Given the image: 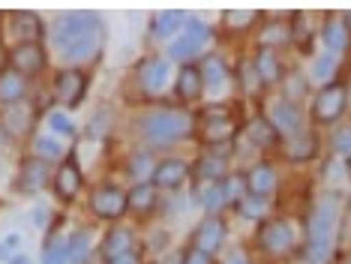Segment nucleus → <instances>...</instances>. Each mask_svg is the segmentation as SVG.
<instances>
[{
    "label": "nucleus",
    "mask_w": 351,
    "mask_h": 264,
    "mask_svg": "<svg viewBox=\"0 0 351 264\" xmlns=\"http://www.w3.org/2000/svg\"><path fill=\"white\" fill-rule=\"evenodd\" d=\"M87 72H82L78 67H66L58 72V78H54V96H58V102L63 108H75L82 106V99L87 96Z\"/></svg>",
    "instance_id": "0eeeda50"
},
{
    "label": "nucleus",
    "mask_w": 351,
    "mask_h": 264,
    "mask_svg": "<svg viewBox=\"0 0 351 264\" xmlns=\"http://www.w3.org/2000/svg\"><path fill=\"white\" fill-rule=\"evenodd\" d=\"M132 243H135V237H132L130 228H111L106 235V240H102V261L111 264V261L123 259V255H130Z\"/></svg>",
    "instance_id": "6ab92c4d"
},
{
    "label": "nucleus",
    "mask_w": 351,
    "mask_h": 264,
    "mask_svg": "<svg viewBox=\"0 0 351 264\" xmlns=\"http://www.w3.org/2000/svg\"><path fill=\"white\" fill-rule=\"evenodd\" d=\"M348 174H351V159H348Z\"/></svg>",
    "instance_id": "09e8293b"
},
{
    "label": "nucleus",
    "mask_w": 351,
    "mask_h": 264,
    "mask_svg": "<svg viewBox=\"0 0 351 264\" xmlns=\"http://www.w3.org/2000/svg\"><path fill=\"white\" fill-rule=\"evenodd\" d=\"M186 24H189L186 12H180V10H162V12L154 15V21H150V34H154L156 39H171V36H180Z\"/></svg>",
    "instance_id": "f3484780"
},
{
    "label": "nucleus",
    "mask_w": 351,
    "mask_h": 264,
    "mask_svg": "<svg viewBox=\"0 0 351 264\" xmlns=\"http://www.w3.org/2000/svg\"><path fill=\"white\" fill-rule=\"evenodd\" d=\"M102 36H106V24L97 12H63L54 21L51 43L66 60L82 63L99 54Z\"/></svg>",
    "instance_id": "f257e3e1"
},
{
    "label": "nucleus",
    "mask_w": 351,
    "mask_h": 264,
    "mask_svg": "<svg viewBox=\"0 0 351 264\" xmlns=\"http://www.w3.org/2000/svg\"><path fill=\"white\" fill-rule=\"evenodd\" d=\"M246 187H250V195L267 198L276 189V171L270 165H255L250 171V178H246Z\"/></svg>",
    "instance_id": "393cba45"
},
{
    "label": "nucleus",
    "mask_w": 351,
    "mask_h": 264,
    "mask_svg": "<svg viewBox=\"0 0 351 264\" xmlns=\"http://www.w3.org/2000/svg\"><path fill=\"white\" fill-rule=\"evenodd\" d=\"M19 180H21V189L25 192H39L45 187V180H49V163H43V159H27L25 165H21V174H19Z\"/></svg>",
    "instance_id": "b1692460"
},
{
    "label": "nucleus",
    "mask_w": 351,
    "mask_h": 264,
    "mask_svg": "<svg viewBox=\"0 0 351 264\" xmlns=\"http://www.w3.org/2000/svg\"><path fill=\"white\" fill-rule=\"evenodd\" d=\"M198 202H202V207L210 216H217L222 207H226L228 202H226V189H222V180L219 183H207V187L198 192Z\"/></svg>",
    "instance_id": "c85d7f7f"
},
{
    "label": "nucleus",
    "mask_w": 351,
    "mask_h": 264,
    "mask_svg": "<svg viewBox=\"0 0 351 264\" xmlns=\"http://www.w3.org/2000/svg\"><path fill=\"white\" fill-rule=\"evenodd\" d=\"M19 246H21V237H19V235L0 240V259H6V261L15 259V255H19Z\"/></svg>",
    "instance_id": "37998d69"
},
{
    "label": "nucleus",
    "mask_w": 351,
    "mask_h": 264,
    "mask_svg": "<svg viewBox=\"0 0 351 264\" xmlns=\"http://www.w3.org/2000/svg\"><path fill=\"white\" fill-rule=\"evenodd\" d=\"M346 106H348V84H342V82L324 84L313 99L315 123H333V120H339L346 115Z\"/></svg>",
    "instance_id": "39448f33"
},
{
    "label": "nucleus",
    "mask_w": 351,
    "mask_h": 264,
    "mask_svg": "<svg viewBox=\"0 0 351 264\" xmlns=\"http://www.w3.org/2000/svg\"><path fill=\"white\" fill-rule=\"evenodd\" d=\"M43 264H69V250L66 240H49L43 252Z\"/></svg>",
    "instance_id": "f704fd0d"
},
{
    "label": "nucleus",
    "mask_w": 351,
    "mask_h": 264,
    "mask_svg": "<svg viewBox=\"0 0 351 264\" xmlns=\"http://www.w3.org/2000/svg\"><path fill=\"white\" fill-rule=\"evenodd\" d=\"M322 43L327 48V54H342V51H348V45H351V27L342 19H330L322 27Z\"/></svg>",
    "instance_id": "a211bd4d"
},
{
    "label": "nucleus",
    "mask_w": 351,
    "mask_h": 264,
    "mask_svg": "<svg viewBox=\"0 0 351 264\" xmlns=\"http://www.w3.org/2000/svg\"><path fill=\"white\" fill-rule=\"evenodd\" d=\"M27 93V78L21 75V72H15L10 67L0 69V102L3 106H15V102H21Z\"/></svg>",
    "instance_id": "aec40b11"
},
{
    "label": "nucleus",
    "mask_w": 351,
    "mask_h": 264,
    "mask_svg": "<svg viewBox=\"0 0 351 264\" xmlns=\"http://www.w3.org/2000/svg\"><path fill=\"white\" fill-rule=\"evenodd\" d=\"M258 19V12H246V10H231L222 15V24H226V30H246L250 24Z\"/></svg>",
    "instance_id": "c9c22d12"
},
{
    "label": "nucleus",
    "mask_w": 351,
    "mask_h": 264,
    "mask_svg": "<svg viewBox=\"0 0 351 264\" xmlns=\"http://www.w3.org/2000/svg\"><path fill=\"white\" fill-rule=\"evenodd\" d=\"M111 264H141V261H138V255H135V252H130V255H123V259H117Z\"/></svg>",
    "instance_id": "de8ad7c7"
},
{
    "label": "nucleus",
    "mask_w": 351,
    "mask_h": 264,
    "mask_svg": "<svg viewBox=\"0 0 351 264\" xmlns=\"http://www.w3.org/2000/svg\"><path fill=\"white\" fill-rule=\"evenodd\" d=\"M250 141L258 144V147H274L279 141V132L267 123V117H255L250 123Z\"/></svg>",
    "instance_id": "c756f323"
},
{
    "label": "nucleus",
    "mask_w": 351,
    "mask_h": 264,
    "mask_svg": "<svg viewBox=\"0 0 351 264\" xmlns=\"http://www.w3.org/2000/svg\"><path fill=\"white\" fill-rule=\"evenodd\" d=\"M333 72H337V58H333V54H322L318 60H313V69H309V75H313V82L330 84L333 82Z\"/></svg>",
    "instance_id": "473e14b6"
},
{
    "label": "nucleus",
    "mask_w": 351,
    "mask_h": 264,
    "mask_svg": "<svg viewBox=\"0 0 351 264\" xmlns=\"http://www.w3.org/2000/svg\"><path fill=\"white\" fill-rule=\"evenodd\" d=\"M54 180V192H58V198H63V202H75V195L82 192V168H78L75 159H63V163L58 165V171L51 174Z\"/></svg>",
    "instance_id": "ddd939ff"
},
{
    "label": "nucleus",
    "mask_w": 351,
    "mask_h": 264,
    "mask_svg": "<svg viewBox=\"0 0 351 264\" xmlns=\"http://www.w3.org/2000/svg\"><path fill=\"white\" fill-rule=\"evenodd\" d=\"M165 264H186V252H171L169 259H165Z\"/></svg>",
    "instance_id": "49530a36"
},
{
    "label": "nucleus",
    "mask_w": 351,
    "mask_h": 264,
    "mask_svg": "<svg viewBox=\"0 0 351 264\" xmlns=\"http://www.w3.org/2000/svg\"><path fill=\"white\" fill-rule=\"evenodd\" d=\"M202 82H204V91H210V93H217L226 87L228 82V67H226V60L217 58V54H210V58H204L202 60Z\"/></svg>",
    "instance_id": "5701e85b"
},
{
    "label": "nucleus",
    "mask_w": 351,
    "mask_h": 264,
    "mask_svg": "<svg viewBox=\"0 0 351 264\" xmlns=\"http://www.w3.org/2000/svg\"><path fill=\"white\" fill-rule=\"evenodd\" d=\"M222 240H226V222L219 216H207L195 231V250L213 255L222 246Z\"/></svg>",
    "instance_id": "dca6fc26"
},
{
    "label": "nucleus",
    "mask_w": 351,
    "mask_h": 264,
    "mask_svg": "<svg viewBox=\"0 0 351 264\" xmlns=\"http://www.w3.org/2000/svg\"><path fill=\"white\" fill-rule=\"evenodd\" d=\"M0 43L3 45H25V43H39L43 39V19L36 12H6L0 15Z\"/></svg>",
    "instance_id": "20e7f679"
},
{
    "label": "nucleus",
    "mask_w": 351,
    "mask_h": 264,
    "mask_svg": "<svg viewBox=\"0 0 351 264\" xmlns=\"http://www.w3.org/2000/svg\"><path fill=\"white\" fill-rule=\"evenodd\" d=\"M267 123L274 126L279 135H285V139H298L300 130H303V117H300V108L294 106L289 99H274L265 111Z\"/></svg>",
    "instance_id": "1a4fd4ad"
},
{
    "label": "nucleus",
    "mask_w": 351,
    "mask_h": 264,
    "mask_svg": "<svg viewBox=\"0 0 351 264\" xmlns=\"http://www.w3.org/2000/svg\"><path fill=\"white\" fill-rule=\"evenodd\" d=\"M330 147H333V154H337V156H348L351 159V126H346V130H339V132H333Z\"/></svg>",
    "instance_id": "4c0bfd02"
},
{
    "label": "nucleus",
    "mask_w": 351,
    "mask_h": 264,
    "mask_svg": "<svg viewBox=\"0 0 351 264\" xmlns=\"http://www.w3.org/2000/svg\"><path fill=\"white\" fill-rule=\"evenodd\" d=\"M186 264H210V255L193 250V252H186Z\"/></svg>",
    "instance_id": "c03bdc74"
},
{
    "label": "nucleus",
    "mask_w": 351,
    "mask_h": 264,
    "mask_svg": "<svg viewBox=\"0 0 351 264\" xmlns=\"http://www.w3.org/2000/svg\"><path fill=\"white\" fill-rule=\"evenodd\" d=\"M252 67H255V72H258L261 84H279L282 82V60H279V54L274 51V48H261V51L255 54Z\"/></svg>",
    "instance_id": "412c9836"
},
{
    "label": "nucleus",
    "mask_w": 351,
    "mask_h": 264,
    "mask_svg": "<svg viewBox=\"0 0 351 264\" xmlns=\"http://www.w3.org/2000/svg\"><path fill=\"white\" fill-rule=\"evenodd\" d=\"M49 63V54H45L43 43H25V45H15L10 48V69L21 72V75H39Z\"/></svg>",
    "instance_id": "9b49d317"
},
{
    "label": "nucleus",
    "mask_w": 351,
    "mask_h": 264,
    "mask_svg": "<svg viewBox=\"0 0 351 264\" xmlns=\"http://www.w3.org/2000/svg\"><path fill=\"white\" fill-rule=\"evenodd\" d=\"M174 91L183 102H193L198 96L204 93V82H202V69L195 67V63H186L180 72H178V84H174Z\"/></svg>",
    "instance_id": "4be33fe9"
},
{
    "label": "nucleus",
    "mask_w": 351,
    "mask_h": 264,
    "mask_svg": "<svg viewBox=\"0 0 351 264\" xmlns=\"http://www.w3.org/2000/svg\"><path fill=\"white\" fill-rule=\"evenodd\" d=\"M193 126H195L193 115L183 108H159L141 117V132L154 144H171V141L186 139L193 132Z\"/></svg>",
    "instance_id": "7ed1b4c3"
},
{
    "label": "nucleus",
    "mask_w": 351,
    "mask_h": 264,
    "mask_svg": "<svg viewBox=\"0 0 351 264\" xmlns=\"http://www.w3.org/2000/svg\"><path fill=\"white\" fill-rule=\"evenodd\" d=\"M234 117L228 115V111H222V108H210L204 115V120H202V141L204 144H226L231 135H234Z\"/></svg>",
    "instance_id": "f8f14e48"
},
{
    "label": "nucleus",
    "mask_w": 351,
    "mask_h": 264,
    "mask_svg": "<svg viewBox=\"0 0 351 264\" xmlns=\"http://www.w3.org/2000/svg\"><path fill=\"white\" fill-rule=\"evenodd\" d=\"M226 171H228V156H219V154L202 156V159H198V165H195L198 180H204V183L226 180Z\"/></svg>",
    "instance_id": "a878e982"
},
{
    "label": "nucleus",
    "mask_w": 351,
    "mask_h": 264,
    "mask_svg": "<svg viewBox=\"0 0 351 264\" xmlns=\"http://www.w3.org/2000/svg\"><path fill=\"white\" fill-rule=\"evenodd\" d=\"M63 144L58 141V135H36L34 139V156L43 159V163H58V159H66L63 156Z\"/></svg>",
    "instance_id": "cd10ccee"
},
{
    "label": "nucleus",
    "mask_w": 351,
    "mask_h": 264,
    "mask_svg": "<svg viewBox=\"0 0 351 264\" xmlns=\"http://www.w3.org/2000/svg\"><path fill=\"white\" fill-rule=\"evenodd\" d=\"M138 78H141V87H145L147 93H162L165 87L171 84V63L162 60V58H150V60H145Z\"/></svg>",
    "instance_id": "2eb2a0df"
},
{
    "label": "nucleus",
    "mask_w": 351,
    "mask_h": 264,
    "mask_svg": "<svg viewBox=\"0 0 351 264\" xmlns=\"http://www.w3.org/2000/svg\"><path fill=\"white\" fill-rule=\"evenodd\" d=\"M222 189H226V202L228 204H241L246 195H250V187H246V178L243 174H228L222 180Z\"/></svg>",
    "instance_id": "7c9ffc66"
},
{
    "label": "nucleus",
    "mask_w": 351,
    "mask_h": 264,
    "mask_svg": "<svg viewBox=\"0 0 351 264\" xmlns=\"http://www.w3.org/2000/svg\"><path fill=\"white\" fill-rule=\"evenodd\" d=\"M289 36H291V30L285 27V24H274V27L265 30V45H261V48H274L279 43H285Z\"/></svg>",
    "instance_id": "a19ab883"
},
{
    "label": "nucleus",
    "mask_w": 351,
    "mask_h": 264,
    "mask_svg": "<svg viewBox=\"0 0 351 264\" xmlns=\"http://www.w3.org/2000/svg\"><path fill=\"white\" fill-rule=\"evenodd\" d=\"M126 198H130V207L135 213H150L156 207V187L154 183H135V187L126 192Z\"/></svg>",
    "instance_id": "bb28decb"
},
{
    "label": "nucleus",
    "mask_w": 351,
    "mask_h": 264,
    "mask_svg": "<svg viewBox=\"0 0 351 264\" xmlns=\"http://www.w3.org/2000/svg\"><path fill=\"white\" fill-rule=\"evenodd\" d=\"M210 39H213V30L207 27L204 21H189L186 27H183V34L171 43L169 54L174 60H193V58H198V54L204 51L207 45H210Z\"/></svg>",
    "instance_id": "423d86ee"
},
{
    "label": "nucleus",
    "mask_w": 351,
    "mask_h": 264,
    "mask_svg": "<svg viewBox=\"0 0 351 264\" xmlns=\"http://www.w3.org/2000/svg\"><path fill=\"white\" fill-rule=\"evenodd\" d=\"M154 156H147V154H135L130 156V178L132 180H138V183H147L150 178H154Z\"/></svg>",
    "instance_id": "2f4dec72"
},
{
    "label": "nucleus",
    "mask_w": 351,
    "mask_h": 264,
    "mask_svg": "<svg viewBox=\"0 0 351 264\" xmlns=\"http://www.w3.org/2000/svg\"><path fill=\"white\" fill-rule=\"evenodd\" d=\"M346 264H351V255H348V261H346Z\"/></svg>",
    "instance_id": "8fccbe9b"
},
{
    "label": "nucleus",
    "mask_w": 351,
    "mask_h": 264,
    "mask_svg": "<svg viewBox=\"0 0 351 264\" xmlns=\"http://www.w3.org/2000/svg\"><path fill=\"white\" fill-rule=\"evenodd\" d=\"M309 156H313V139H306V135H298V144H294V147H291V159H300V163H303V159H309Z\"/></svg>",
    "instance_id": "79ce46f5"
},
{
    "label": "nucleus",
    "mask_w": 351,
    "mask_h": 264,
    "mask_svg": "<svg viewBox=\"0 0 351 264\" xmlns=\"http://www.w3.org/2000/svg\"><path fill=\"white\" fill-rule=\"evenodd\" d=\"M306 91H309V87H306V78H303V75H291L282 99H289V102H294V106H298V99H300V96L306 93Z\"/></svg>",
    "instance_id": "ea45409f"
},
{
    "label": "nucleus",
    "mask_w": 351,
    "mask_h": 264,
    "mask_svg": "<svg viewBox=\"0 0 351 264\" xmlns=\"http://www.w3.org/2000/svg\"><path fill=\"white\" fill-rule=\"evenodd\" d=\"M294 246V228L289 219H267L258 228V250L267 255H285Z\"/></svg>",
    "instance_id": "6e6552de"
},
{
    "label": "nucleus",
    "mask_w": 351,
    "mask_h": 264,
    "mask_svg": "<svg viewBox=\"0 0 351 264\" xmlns=\"http://www.w3.org/2000/svg\"><path fill=\"white\" fill-rule=\"evenodd\" d=\"M339 213H342V202L337 192H324L315 202V211L309 216V231H306V252L313 264H324L327 255L333 252Z\"/></svg>",
    "instance_id": "f03ea898"
},
{
    "label": "nucleus",
    "mask_w": 351,
    "mask_h": 264,
    "mask_svg": "<svg viewBox=\"0 0 351 264\" xmlns=\"http://www.w3.org/2000/svg\"><path fill=\"white\" fill-rule=\"evenodd\" d=\"M66 250H69V264H82L87 255H90V235L75 231V235L66 240Z\"/></svg>",
    "instance_id": "72a5a7b5"
},
{
    "label": "nucleus",
    "mask_w": 351,
    "mask_h": 264,
    "mask_svg": "<svg viewBox=\"0 0 351 264\" xmlns=\"http://www.w3.org/2000/svg\"><path fill=\"white\" fill-rule=\"evenodd\" d=\"M241 213L246 216V219H265V216H267V198L246 195L241 202Z\"/></svg>",
    "instance_id": "e433bc0d"
},
{
    "label": "nucleus",
    "mask_w": 351,
    "mask_h": 264,
    "mask_svg": "<svg viewBox=\"0 0 351 264\" xmlns=\"http://www.w3.org/2000/svg\"><path fill=\"white\" fill-rule=\"evenodd\" d=\"M49 126H51V132H58V135H75V123L63 115V111H51Z\"/></svg>",
    "instance_id": "58836bf2"
},
{
    "label": "nucleus",
    "mask_w": 351,
    "mask_h": 264,
    "mask_svg": "<svg viewBox=\"0 0 351 264\" xmlns=\"http://www.w3.org/2000/svg\"><path fill=\"white\" fill-rule=\"evenodd\" d=\"M186 180H189V165L183 159H162L154 168V178H150L156 189H178Z\"/></svg>",
    "instance_id": "4468645a"
},
{
    "label": "nucleus",
    "mask_w": 351,
    "mask_h": 264,
    "mask_svg": "<svg viewBox=\"0 0 351 264\" xmlns=\"http://www.w3.org/2000/svg\"><path fill=\"white\" fill-rule=\"evenodd\" d=\"M90 211L99 216V219H121V216L130 211V198H126L123 189L111 187V183H106V187H97L90 195Z\"/></svg>",
    "instance_id": "9d476101"
},
{
    "label": "nucleus",
    "mask_w": 351,
    "mask_h": 264,
    "mask_svg": "<svg viewBox=\"0 0 351 264\" xmlns=\"http://www.w3.org/2000/svg\"><path fill=\"white\" fill-rule=\"evenodd\" d=\"M222 264H250V261H246V255H243V252H231Z\"/></svg>",
    "instance_id": "a18cd8bd"
}]
</instances>
